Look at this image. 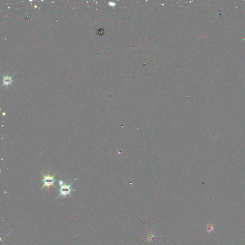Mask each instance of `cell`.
Instances as JSON below:
<instances>
[{
	"label": "cell",
	"mask_w": 245,
	"mask_h": 245,
	"mask_svg": "<svg viewBox=\"0 0 245 245\" xmlns=\"http://www.w3.org/2000/svg\"><path fill=\"white\" fill-rule=\"evenodd\" d=\"M41 173L43 177V179L42 180V182H44V185L41 187V189L44 188V187H46V188L49 189V187L51 186H53L54 188H56L55 186L54 185V183L55 182H57V181L54 179V178H55V177L56 176L58 172L56 173L53 176L50 175L49 173L48 175H44L42 172H41Z\"/></svg>",
	"instance_id": "2"
},
{
	"label": "cell",
	"mask_w": 245,
	"mask_h": 245,
	"mask_svg": "<svg viewBox=\"0 0 245 245\" xmlns=\"http://www.w3.org/2000/svg\"><path fill=\"white\" fill-rule=\"evenodd\" d=\"M154 237V236H153V234H149V236H148V240L149 241H151Z\"/></svg>",
	"instance_id": "4"
},
{
	"label": "cell",
	"mask_w": 245,
	"mask_h": 245,
	"mask_svg": "<svg viewBox=\"0 0 245 245\" xmlns=\"http://www.w3.org/2000/svg\"><path fill=\"white\" fill-rule=\"evenodd\" d=\"M13 76L10 77L8 76H4L3 77V86L5 85L7 86L11 84L12 82H13L14 81L13 80H12Z\"/></svg>",
	"instance_id": "3"
},
{
	"label": "cell",
	"mask_w": 245,
	"mask_h": 245,
	"mask_svg": "<svg viewBox=\"0 0 245 245\" xmlns=\"http://www.w3.org/2000/svg\"><path fill=\"white\" fill-rule=\"evenodd\" d=\"M58 184L60 186V188L58 190L59 194L58 196L57 197V199L60 196L66 198L67 195H69L71 196V191H75V190H73L71 188V186H72L73 183H74V181L72 182L69 184H67L66 183H65L64 181L63 180H61L58 181Z\"/></svg>",
	"instance_id": "1"
}]
</instances>
